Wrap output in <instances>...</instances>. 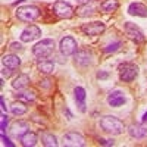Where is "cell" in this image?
I'll use <instances>...</instances> for the list:
<instances>
[{"instance_id":"obj_1","label":"cell","mask_w":147,"mask_h":147,"mask_svg":"<svg viewBox=\"0 0 147 147\" xmlns=\"http://www.w3.org/2000/svg\"><path fill=\"white\" fill-rule=\"evenodd\" d=\"M100 127L105 132L112 134V136H119L124 132V122L119 118L112 116V115H106L100 119Z\"/></svg>"},{"instance_id":"obj_2","label":"cell","mask_w":147,"mask_h":147,"mask_svg":"<svg viewBox=\"0 0 147 147\" xmlns=\"http://www.w3.org/2000/svg\"><path fill=\"white\" fill-rule=\"evenodd\" d=\"M56 49V44L52 38H44L41 41H38L34 47H32V53L35 57H40V59H46L49 57Z\"/></svg>"},{"instance_id":"obj_3","label":"cell","mask_w":147,"mask_h":147,"mask_svg":"<svg viewBox=\"0 0 147 147\" xmlns=\"http://www.w3.org/2000/svg\"><path fill=\"white\" fill-rule=\"evenodd\" d=\"M40 15H41V10L37 6H31V5L18 7V10H16V18L22 22H32Z\"/></svg>"},{"instance_id":"obj_4","label":"cell","mask_w":147,"mask_h":147,"mask_svg":"<svg viewBox=\"0 0 147 147\" xmlns=\"http://www.w3.org/2000/svg\"><path fill=\"white\" fill-rule=\"evenodd\" d=\"M59 49H60V53L65 55V56H71V55H75L77 53V49H78V44L75 41V38L71 35H66L60 40V44H59Z\"/></svg>"},{"instance_id":"obj_5","label":"cell","mask_w":147,"mask_h":147,"mask_svg":"<svg viewBox=\"0 0 147 147\" xmlns=\"http://www.w3.org/2000/svg\"><path fill=\"white\" fill-rule=\"evenodd\" d=\"M138 74V68L132 63H124L119 66V78L125 82H131Z\"/></svg>"},{"instance_id":"obj_6","label":"cell","mask_w":147,"mask_h":147,"mask_svg":"<svg viewBox=\"0 0 147 147\" xmlns=\"http://www.w3.org/2000/svg\"><path fill=\"white\" fill-rule=\"evenodd\" d=\"M63 146L66 147H82L85 146V140L77 131H69L63 136Z\"/></svg>"},{"instance_id":"obj_7","label":"cell","mask_w":147,"mask_h":147,"mask_svg":"<svg viewBox=\"0 0 147 147\" xmlns=\"http://www.w3.org/2000/svg\"><path fill=\"white\" fill-rule=\"evenodd\" d=\"M53 12L59 18L68 19V18H71L74 15V7L69 3L63 2V0H57V2H55V5H53Z\"/></svg>"},{"instance_id":"obj_8","label":"cell","mask_w":147,"mask_h":147,"mask_svg":"<svg viewBox=\"0 0 147 147\" xmlns=\"http://www.w3.org/2000/svg\"><path fill=\"white\" fill-rule=\"evenodd\" d=\"M124 30H125V34L129 37V38L132 41H136V43H143L146 40V37L144 34L141 32V30L136 25V24H132V22H127L125 25H124Z\"/></svg>"},{"instance_id":"obj_9","label":"cell","mask_w":147,"mask_h":147,"mask_svg":"<svg viewBox=\"0 0 147 147\" xmlns=\"http://www.w3.org/2000/svg\"><path fill=\"white\" fill-rule=\"evenodd\" d=\"M82 32H85L87 35H100L102 32H105L106 30V25L102 22V21H94V22H90V24H84L82 25Z\"/></svg>"},{"instance_id":"obj_10","label":"cell","mask_w":147,"mask_h":147,"mask_svg":"<svg viewBox=\"0 0 147 147\" xmlns=\"http://www.w3.org/2000/svg\"><path fill=\"white\" fill-rule=\"evenodd\" d=\"M40 35H41V30L38 27L37 25H30V27H27L21 32V41L22 43H31V41L38 38Z\"/></svg>"},{"instance_id":"obj_11","label":"cell","mask_w":147,"mask_h":147,"mask_svg":"<svg viewBox=\"0 0 147 147\" xmlns=\"http://www.w3.org/2000/svg\"><path fill=\"white\" fill-rule=\"evenodd\" d=\"M125 94L122 93L121 90H115V91H112V93H109V96H107V103H109V106H112V107H119V106H122L125 103Z\"/></svg>"},{"instance_id":"obj_12","label":"cell","mask_w":147,"mask_h":147,"mask_svg":"<svg viewBox=\"0 0 147 147\" xmlns=\"http://www.w3.org/2000/svg\"><path fill=\"white\" fill-rule=\"evenodd\" d=\"M27 131H30V125L27 124L25 121H16V122H13V124H12V127H10L12 136L18 137V138H21Z\"/></svg>"},{"instance_id":"obj_13","label":"cell","mask_w":147,"mask_h":147,"mask_svg":"<svg viewBox=\"0 0 147 147\" xmlns=\"http://www.w3.org/2000/svg\"><path fill=\"white\" fill-rule=\"evenodd\" d=\"M128 132L132 138H146L147 137V125L144 124H136V125H131L128 128Z\"/></svg>"},{"instance_id":"obj_14","label":"cell","mask_w":147,"mask_h":147,"mask_svg":"<svg viewBox=\"0 0 147 147\" xmlns=\"http://www.w3.org/2000/svg\"><path fill=\"white\" fill-rule=\"evenodd\" d=\"M128 13L129 15H136V16H141L146 18L147 16V6L140 3V2H134L128 6Z\"/></svg>"},{"instance_id":"obj_15","label":"cell","mask_w":147,"mask_h":147,"mask_svg":"<svg viewBox=\"0 0 147 147\" xmlns=\"http://www.w3.org/2000/svg\"><path fill=\"white\" fill-rule=\"evenodd\" d=\"M93 55L88 50H80L75 53V63L81 65V66H87L93 62Z\"/></svg>"},{"instance_id":"obj_16","label":"cell","mask_w":147,"mask_h":147,"mask_svg":"<svg viewBox=\"0 0 147 147\" xmlns=\"http://www.w3.org/2000/svg\"><path fill=\"white\" fill-rule=\"evenodd\" d=\"M19 140H21V143H22L24 147H32V146L37 144V141H38V137H37V134H35V132H32V131H27Z\"/></svg>"},{"instance_id":"obj_17","label":"cell","mask_w":147,"mask_h":147,"mask_svg":"<svg viewBox=\"0 0 147 147\" xmlns=\"http://www.w3.org/2000/svg\"><path fill=\"white\" fill-rule=\"evenodd\" d=\"M74 94H75V102H77L80 110L81 112H85V97H87L85 90L82 87H77L75 90H74Z\"/></svg>"},{"instance_id":"obj_18","label":"cell","mask_w":147,"mask_h":147,"mask_svg":"<svg viewBox=\"0 0 147 147\" xmlns=\"http://www.w3.org/2000/svg\"><path fill=\"white\" fill-rule=\"evenodd\" d=\"M2 62L6 68H10V69H15L21 65V59L16 56V55H5Z\"/></svg>"},{"instance_id":"obj_19","label":"cell","mask_w":147,"mask_h":147,"mask_svg":"<svg viewBox=\"0 0 147 147\" xmlns=\"http://www.w3.org/2000/svg\"><path fill=\"white\" fill-rule=\"evenodd\" d=\"M30 84V77L28 75H18L13 82H12V87L15 90H25Z\"/></svg>"},{"instance_id":"obj_20","label":"cell","mask_w":147,"mask_h":147,"mask_svg":"<svg viewBox=\"0 0 147 147\" xmlns=\"http://www.w3.org/2000/svg\"><path fill=\"white\" fill-rule=\"evenodd\" d=\"M94 12H96V6H94L91 2L85 3V5H82V6H80V7L77 9V13H78L80 16H88V15H93Z\"/></svg>"},{"instance_id":"obj_21","label":"cell","mask_w":147,"mask_h":147,"mask_svg":"<svg viewBox=\"0 0 147 147\" xmlns=\"http://www.w3.org/2000/svg\"><path fill=\"white\" fill-rule=\"evenodd\" d=\"M10 110H12V113H13L15 116H21V115H24V113L27 112V103L18 100V102H15V103H12Z\"/></svg>"},{"instance_id":"obj_22","label":"cell","mask_w":147,"mask_h":147,"mask_svg":"<svg viewBox=\"0 0 147 147\" xmlns=\"http://www.w3.org/2000/svg\"><path fill=\"white\" fill-rule=\"evenodd\" d=\"M41 141L46 147H56L57 146V138L50 132H43L41 136Z\"/></svg>"},{"instance_id":"obj_23","label":"cell","mask_w":147,"mask_h":147,"mask_svg":"<svg viewBox=\"0 0 147 147\" xmlns=\"http://www.w3.org/2000/svg\"><path fill=\"white\" fill-rule=\"evenodd\" d=\"M100 7H102L103 12L110 13V12H115L119 7V3H118V0H105V2L100 5Z\"/></svg>"},{"instance_id":"obj_24","label":"cell","mask_w":147,"mask_h":147,"mask_svg":"<svg viewBox=\"0 0 147 147\" xmlns=\"http://www.w3.org/2000/svg\"><path fill=\"white\" fill-rule=\"evenodd\" d=\"M38 69H40L43 74H52L53 69H55L53 60H41V62L38 63Z\"/></svg>"},{"instance_id":"obj_25","label":"cell","mask_w":147,"mask_h":147,"mask_svg":"<svg viewBox=\"0 0 147 147\" xmlns=\"http://www.w3.org/2000/svg\"><path fill=\"white\" fill-rule=\"evenodd\" d=\"M16 99L24 102V103H30V102H34L35 100V94L32 91H24V93H19L16 94Z\"/></svg>"},{"instance_id":"obj_26","label":"cell","mask_w":147,"mask_h":147,"mask_svg":"<svg viewBox=\"0 0 147 147\" xmlns=\"http://www.w3.org/2000/svg\"><path fill=\"white\" fill-rule=\"evenodd\" d=\"M121 47V41H116L113 44H109L106 49H105V53H110V52H116L118 49Z\"/></svg>"},{"instance_id":"obj_27","label":"cell","mask_w":147,"mask_h":147,"mask_svg":"<svg viewBox=\"0 0 147 147\" xmlns=\"http://www.w3.org/2000/svg\"><path fill=\"white\" fill-rule=\"evenodd\" d=\"M6 125H7V115L3 113V115H2V124H0V129H2V132H5Z\"/></svg>"},{"instance_id":"obj_28","label":"cell","mask_w":147,"mask_h":147,"mask_svg":"<svg viewBox=\"0 0 147 147\" xmlns=\"http://www.w3.org/2000/svg\"><path fill=\"white\" fill-rule=\"evenodd\" d=\"M2 141H3V144H5V146H7V147H13V143H12V141L5 136V132H2Z\"/></svg>"},{"instance_id":"obj_29","label":"cell","mask_w":147,"mask_h":147,"mask_svg":"<svg viewBox=\"0 0 147 147\" xmlns=\"http://www.w3.org/2000/svg\"><path fill=\"white\" fill-rule=\"evenodd\" d=\"M10 75H12V71H10V68H6V66H5V69L2 71V77H3V78H9Z\"/></svg>"},{"instance_id":"obj_30","label":"cell","mask_w":147,"mask_h":147,"mask_svg":"<svg viewBox=\"0 0 147 147\" xmlns=\"http://www.w3.org/2000/svg\"><path fill=\"white\" fill-rule=\"evenodd\" d=\"M10 49H12V50H18L19 52V50H22V46L19 43H12L10 44Z\"/></svg>"},{"instance_id":"obj_31","label":"cell","mask_w":147,"mask_h":147,"mask_svg":"<svg viewBox=\"0 0 147 147\" xmlns=\"http://www.w3.org/2000/svg\"><path fill=\"white\" fill-rule=\"evenodd\" d=\"M99 143L103 144V146H113V141H110V140H103V138H100Z\"/></svg>"},{"instance_id":"obj_32","label":"cell","mask_w":147,"mask_h":147,"mask_svg":"<svg viewBox=\"0 0 147 147\" xmlns=\"http://www.w3.org/2000/svg\"><path fill=\"white\" fill-rule=\"evenodd\" d=\"M0 103H2V110H3V113H6V105H5V99H3V97H2V99H0Z\"/></svg>"},{"instance_id":"obj_33","label":"cell","mask_w":147,"mask_h":147,"mask_svg":"<svg viewBox=\"0 0 147 147\" xmlns=\"http://www.w3.org/2000/svg\"><path fill=\"white\" fill-rule=\"evenodd\" d=\"M97 77H99V78H106L107 74L106 72H99V74H97Z\"/></svg>"},{"instance_id":"obj_34","label":"cell","mask_w":147,"mask_h":147,"mask_svg":"<svg viewBox=\"0 0 147 147\" xmlns=\"http://www.w3.org/2000/svg\"><path fill=\"white\" fill-rule=\"evenodd\" d=\"M143 122H144V124H147V112L143 115Z\"/></svg>"},{"instance_id":"obj_35","label":"cell","mask_w":147,"mask_h":147,"mask_svg":"<svg viewBox=\"0 0 147 147\" xmlns=\"http://www.w3.org/2000/svg\"><path fill=\"white\" fill-rule=\"evenodd\" d=\"M80 2H81V3H84V5H85V3H88V2H91V0H80Z\"/></svg>"}]
</instances>
